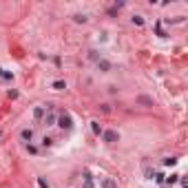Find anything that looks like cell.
I'll return each mask as SVG.
<instances>
[{
  "mask_svg": "<svg viewBox=\"0 0 188 188\" xmlns=\"http://www.w3.org/2000/svg\"><path fill=\"white\" fill-rule=\"evenodd\" d=\"M55 126L71 131V128H73V120H71V115H69V113H62V115H60L58 120H55Z\"/></svg>",
  "mask_w": 188,
  "mask_h": 188,
  "instance_id": "1",
  "label": "cell"
},
{
  "mask_svg": "<svg viewBox=\"0 0 188 188\" xmlns=\"http://www.w3.org/2000/svg\"><path fill=\"white\" fill-rule=\"evenodd\" d=\"M102 139H104L106 144H115L120 139V135L115 133V131H104V133H102Z\"/></svg>",
  "mask_w": 188,
  "mask_h": 188,
  "instance_id": "2",
  "label": "cell"
},
{
  "mask_svg": "<svg viewBox=\"0 0 188 188\" xmlns=\"http://www.w3.org/2000/svg\"><path fill=\"white\" fill-rule=\"evenodd\" d=\"M20 137L24 139V142H31V139H33V131H31V128H22Z\"/></svg>",
  "mask_w": 188,
  "mask_h": 188,
  "instance_id": "3",
  "label": "cell"
},
{
  "mask_svg": "<svg viewBox=\"0 0 188 188\" xmlns=\"http://www.w3.org/2000/svg\"><path fill=\"white\" fill-rule=\"evenodd\" d=\"M91 131H93V135H102V133H104V128L100 126V122H91Z\"/></svg>",
  "mask_w": 188,
  "mask_h": 188,
  "instance_id": "4",
  "label": "cell"
},
{
  "mask_svg": "<svg viewBox=\"0 0 188 188\" xmlns=\"http://www.w3.org/2000/svg\"><path fill=\"white\" fill-rule=\"evenodd\" d=\"M55 120H58V117H55L53 113H46V115H44V124L46 126H55Z\"/></svg>",
  "mask_w": 188,
  "mask_h": 188,
  "instance_id": "5",
  "label": "cell"
},
{
  "mask_svg": "<svg viewBox=\"0 0 188 188\" xmlns=\"http://www.w3.org/2000/svg\"><path fill=\"white\" fill-rule=\"evenodd\" d=\"M98 69H100V71H111V62H106V60H98Z\"/></svg>",
  "mask_w": 188,
  "mask_h": 188,
  "instance_id": "6",
  "label": "cell"
},
{
  "mask_svg": "<svg viewBox=\"0 0 188 188\" xmlns=\"http://www.w3.org/2000/svg\"><path fill=\"white\" fill-rule=\"evenodd\" d=\"M33 117H35V120H42V117H44V106H35V109H33Z\"/></svg>",
  "mask_w": 188,
  "mask_h": 188,
  "instance_id": "7",
  "label": "cell"
},
{
  "mask_svg": "<svg viewBox=\"0 0 188 188\" xmlns=\"http://www.w3.org/2000/svg\"><path fill=\"white\" fill-rule=\"evenodd\" d=\"M87 20H89V18L84 16V13H75V16H73V22H78V24H84Z\"/></svg>",
  "mask_w": 188,
  "mask_h": 188,
  "instance_id": "8",
  "label": "cell"
},
{
  "mask_svg": "<svg viewBox=\"0 0 188 188\" xmlns=\"http://www.w3.org/2000/svg\"><path fill=\"white\" fill-rule=\"evenodd\" d=\"M137 102H139V104H144V106H153V100L146 98V95H139V98H137Z\"/></svg>",
  "mask_w": 188,
  "mask_h": 188,
  "instance_id": "9",
  "label": "cell"
},
{
  "mask_svg": "<svg viewBox=\"0 0 188 188\" xmlns=\"http://www.w3.org/2000/svg\"><path fill=\"white\" fill-rule=\"evenodd\" d=\"M53 89L55 91H62V89H67V84H64V80H55L53 82Z\"/></svg>",
  "mask_w": 188,
  "mask_h": 188,
  "instance_id": "10",
  "label": "cell"
},
{
  "mask_svg": "<svg viewBox=\"0 0 188 188\" xmlns=\"http://www.w3.org/2000/svg\"><path fill=\"white\" fill-rule=\"evenodd\" d=\"M175 182H179V175H171V177H166V184H168V186H173Z\"/></svg>",
  "mask_w": 188,
  "mask_h": 188,
  "instance_id": "11",
  "label": "cell"
},
{
  "mask_svg": "<svg viewBox=\"0 0 188 188\" xmlns=\"http://www.w3.org/2000/svg\"><path fill=\"white\" fill-rule=\"evenodd\" d=\"M131 20H133V24H137V27H142V24H144V18H142V16H133Z\"/></svg>",
  "mask_w": 188,
  "mask_h": 188,
  "instance_id": "12",
  "label": "cell"
},
{
  "mask_svg": "<svg viewBox=\"0 0 188 188\" xmlns=\"http://www.w3.org/2000/svg\"><path fill=\"white\" fill-rule=\"evenodd\" d=\"M177 164V157H166L164 159V166H175Z\"/></svg>",
  "mask_w": 188,
  "mask_h": 188,
  "instance_id": "13",
  "label": "cell"
},
{
  "mask_svg": "<svg viewBox=\"0 0 188 188\" xmlns=\"http://www.w3.org/2000/svg\"><path fill=\"white\" fill-rule=\"evenodd\" d=\"M42 146H46V148H49V146H53V139L44 135V137H42Z\"/></svg>",
  "mask_w": 188,
  "mask_h": 188,
  "instance_id": "14",
  "label": "cell"
},
{
  "mask_svg": "<svg viewBox=\"0 0 188 188\" xmlns=\"http://www.w3.org/2000/svg\"><path fill=\"white\" fill-rule=\"evenodd\" d=\"M87 179H84V188H93V179H91V175H84Z\"/></svg>",
  "mask_w": 188,
  "mask_h": 188,
  "instance_id": "15",
  "label": "cell"
},
{
  "mask_svg": "<svg viewBox=\"0 0 188 188\" xmlns=\"http://www.w3.org/2000/svg\"><path fill=\"white\" fill-rule=\"evenodd\" d=\"M102 186H104V188H115V182H113V179H104Z\"/></svg>",
  "mask_w": 188,
  "mask_h": 188,
  "instance_id": "16",
  "label": "cell"
},
{
  "mask_svg": "<svg viewBox=\"0 0 188 188\" xmlns=\"http://www.w3.org/2000/svg\"><path fill=\"white\" fill-rule=\"evenodd\" d=\"M2 80H7V82H11V80H13V73H9V71H5V73H2Z\"/></svg>",
  "mask_w": 188,
  "mask_h": 188,
  "instance_id": "17",
  "label": "cell"
},
{
  "mask_svg": "<svg viewBox=\"0 0 188 188\" xmlns=\"http://www.w3.org/2000/svg\"><path fill=\"white\" fill-rule=\"evenodd\" d=\"M38 186H40V188H49V184H46L42 177H38Z\"/></svg>",
  "mask_w": 188,
  "mask_h": 188,
  "instance_id": "18",
  "label": "cell"
},
{
  "mask_svg": "<svg viewBox=\"0 0 188 188\" xmlns=\"http://www.w3.org/2000/svg\"><path fill=\"white\" fill-rule=\"evenodd\" d=\"M155 182H157V184H164V175L157 173V175H155Z\"/></svg>",
  "mask_w": 188,
  "mask_h": 188,
  "instance_id": "19",
  "label": "cell"
},
{
  "mask_svg": "<svg viewBox=\"0 0 188 188\" xmlns=\"http://www.w3.org/2000/svg\"><path fill=\"white\" fill-rule=\"evenodd\" d=\"M100 109H102V113H111V104H102Z\"/></svg>",
  "mask_w": 188,
  "mask_h": 188,
  "instance_id": "20",
  "label": "cell"
},
{
  "mask_svg": "<svg viewBox=\"0 0 188 188\" xmlns=\"http://www.w3.org/2000/svg\"><path fill=\"white\" fill-rule=\"evenodd\" d=\"M27 150H29V153H31V155H35V153H38V148H35V146H31V144H29V146H27Z\"/></svg>",
  "mask_w": 188,
  "mask_h": 188,
  "instance_id": "21",
  "label": "cell"
},
{
  "mask_svg": "<svg viewBox=\"0 0 188 188\" xmlns=\"http://www.w3.org/2000/svg\"><path fill=\"white\" fill-rule=\"evenodd\" d=\"M2 73H5V71H2V69H0V78H2Z\"/></svg>",
  "mask_w": 188,
  "mask_h": 188,
  "instance_id": "22",
  "label": "cell"
}]
</instances>
